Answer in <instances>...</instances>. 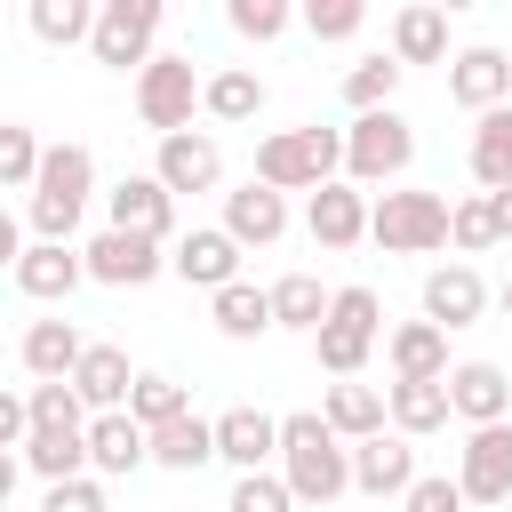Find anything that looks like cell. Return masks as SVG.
I'll list each match as a JSON object with an SVG mask.
<instances>
[{"label":"cell","instance_id":"23","mask_svg":"<svg viewBox=\"0 0 512 512\" xmlns=\"http://www.w3.org/2000/svg\"><path fill=\"white\" fill-rule=\"evenodd\" d=\"M152 456H160L168 472H200V464L216 456V424H200V416L184 408V416H168V424H152Z\"/></svg>","mask_w":512,"mask_h":512},{"label":"cell","instance_id":"43","mask_svg":"<svg viewBox=\"0 0 512 512\" xmlns=\"http://www.w3.org/2000/svg\"><path fill=\"white\" fill-rule=\"evenodd\" d=\"M360 8H368V0H304V24H312L320 40H344V32L360 24Z\"/></svg>","mask_w":512,"mask_h":512},{"label":"cell","instance_id":"5","mask_svg":"<svg viewBox=\"0 0 512 512\" xmlns=\"http://www.w3.org/2000/svg\"><path fill=\"white\" fill-rule=\"evenodd\" d=\"M448 224H456V208H448L440 192H384V208L368 216V232H376L384 248H440Z\"/></svg>","mask_w":512,"mask_h":512},{"label":"cell","instance_id":"21","mask_svg":"<svg viewBox=\"0 0 512 512\" xmlns=\"http://www.w3.org/2000/svg\"><path fill=\"white\" fill-rule=\"evenodd\" d=\"M168 176H120V192H112V224H128V232H168Z\"/></svg>","mask_w":512,"mask_h":512},{"label":"cell","instance_id":"1","mask_svg":"<svg viewBox=\"0 0 512 512\" xmlns=\"http://www.w3.org/2000/svg\"><path fill=\"white\" fill-rule=\"evenodd\" d=\"M280 448H288V488L296 496H344L352 488V456H344V440H336V424L328 416H288L280 424Z\"/></svg>","mask_w":512,"mask_h":512},{"label":"cell","instance_id":"4","mask_svg":"<svg viewBox=\"0 0 512 512\" xmlns=\"http://www.w3.org/2000/svg\"><path fill=\"white\" fill-rule=\"evenodd\" d=\"M312 344H320V368L352 376V368L368 360V344H376V288H336V304H328V320L312 328Z\"/></svg>","mask_w":512,"mask_h":512},{"label":"cell","instance_id":"16","mask_svg":"<svg viewBox=\"0 0 512 512\" xmlns=\"http://www.w3.org/2000/svg\"><path fill=\"white\" fill-rule=\"evenodd\" d=\"M480 304H488V288H480V272H472V264H440V272L424 280V320H440V328L480 320Z\"/></svg>","mask_w":512,"mask_h":512},{"label":"cell","instance_id":"38","mask_svg":"<svg viewBox=\"0 0 512 512\" xmlns=\"http://www.w3.org/2000/svg\"><path fill=\"white\" fill-rule=\"evenodd\" d=\"M128 408H136L144 424H168V416H184V392H176V376H136Z\"/></svg>","mask_w":512,"mask_h":512},{"label":"cell","instance_id":"44","mask_svg":"<svg viewBox=\"0 0 512 512\" xmlns=\"http://www.w3.org/2000/svg\"><path fill=\"white\" fill-rule=\"evenodd\" d=\"M408 512H464V480H408Z\"/></svg>","mask_w":512,"mask_h":512},{"label":"cell","instance_id":"39","mask_svg":"<svg viewBox=\"0 0 512 512\" xmlns=\"http://www.w3.org/2000/svg\"><path fill=\"white\" fill-rule=\"evenodd\" d=\"M40 160H48V152L32 144V128H0V176H8V184H32Z\"/></svg>","mask_w":512,"mask_h":512},{"label":"cell","instance_id":"28","mask_svg":"<svg viewBox=\"0 0 512 512\" xmlns=\"http://www.w3.org/2000/svg\"><path fill=\"white\" fill-rule=\"evenodd\" d=\"M80 336H72V320H32V336H24V368L32 376H72L80 368Z\"/></svg>","mask_w":512,"mask_h":512},{"label":"cell","instance_id":"46","mask_svg":"<svg viewBox=\"0 0 512 512\" xmlns=\"http://www.w3.org/2000/svg\"><path fill=\"white\" fill-rule=\"evenodd\" d=\"M504 312H512V280H504Z\"/></svg>","mask_w":512,"mask_h":512},{"label":"cell","instance_id":"6","mask_svg":"<svg viewBox=\"0 0 512 512\" xmlns=\"http://www.w3.org/2000/svg\"><path fill=\"white\" fill-rule=\"evenodd\" d=\"M408 152H416V136H408V120L384 104V112H360V128L344 136V160H352V176H400L408 168Z\"/></svg>","mask_w":512,"mask_h":512},{"label":"cell","instance_id":"11","mask_svg":"<svg viewBox=\"0 0 512 512\" xmlns=\"http://www.w3.org/2000/svg\"><path fill=\"white\" fill-rule=\"evenodd\" d=\"M88 272H96V280H112V288H144V280L160 272V256H152V232H128V224H112L104 240H88Z\"/></svg>","mask_w":512,"mask_h":512},{"label":"cell","instance_id":"9","mask_svg":"<svg viewBox=\"0 0 512 512\" xmlns=\"http://www.w3.org/2000/svg\"><path fill=\"white\" fill-rule=\"evenodd\" d=\"M456 480H464V496H480V504L512 496V424H504V416L464 440V472H456Z\"/></svg>","mask_w":512,"mask_h":512},{"label":"cell","instance_id":"29","mask_svg":"<svg viewBox=\"0 0 512 512\" xmlns=\"http://www.w3.org/2000/svg\"><path fill=\"white\" fill-rule=\"evenodd\" d=\"M280 312H272V288H248V280H224L216 288V328L224 336H256V328H272Z\"/></svg>","mask_w":512,"mask_h":512},{"label":"cell","instance_id":"19","mask_svg":"<svg viewBox=\"0 0 512 512\" xmlns=\"http://www.w3.org/2000/svg\"><path fill=\"white\" fill-rule=\"evenodd\" d=\"M448 400H456V416L496 424V416H504V400H512V384H504V368H496V360H464V368L448 376Z\"/></svg>","mask_w":512,"mask_h":512},{"label":"cell","instance_id":"31","mask_svg":"<svg viewBox=\"0 0 512 512\" xmlns=\"http://www.w3.org/2000/svg\"><path fill=\"white\" fill-rule=\"evenodd\" d=\"M320 416H328L336 432H352V440H368V432H384V392H376V384H336Z\"/></svg>","mask_w":512,"mask_h":512},{"label":"cell","instance_id":"41","mask_svg":"<svg viewBox=\"0 0 512 512\" xmlns=\"http://www.w3.org/2000/svg\"><path fill=\"white\" fill-rule=\"evenodd\" d=\"M40 512H104V488L80 480V472H64V480H48V504Z\"/></svg>","mask_w":512,"mask_h":512},{"label":"cell","instance_id":"18","mask_svg":"<svg viewBox=\"0 0 512 512\" xmlns=\"http://www.w3.org/2000/svg\"><path fill=\"white\" fill-rule=\"evenodd\" d=\"M272 448H280V424H272L264 408H224V416H216V456H232L240 472H256Z\"/></svg>","mask_w":512,"mask_h":512},{"label":"cell","instance_id":"45","mask_svg":"<svg viewBox=\"0 0 512 512\" xmlns=\"http://www.w3.org/2000/svg\"><path fill=\"white\" fill-rule=\"evenodd\" d=\"M496 224H504V240H512V184H496Z\"/></svg>","mask_w":512,"mask_h":512},{"label":"cell","instance_id":"7","mask_svg":"<svg viewBox=\"0 0 512 512\" xmlns=\"http://www.w3.org/2000/svg\"><path fill=\"white\" fill-rule=\"evenodd\" d=\"M192 56H152L144 64V80H136V112L160 128V136H176L184 120H192Z\"/></svg>","mask_w":512,"mask_h":512},{"label":"cell","instance_id":"24","mask_svg":"<svg viewBox=\"0 0 512 512\" xmlns=\"http://www.w3.org/2000/svg\"><path fill=\"white\" fill-rule=\"evenodd\" d=\"M24 464H32L40 480H64V472H80V464H88V424H32V440H24Z\"/></svg>","mask_w":512,"mask_h":512},{"label":"cell","instance_id":"17","mask_svg":"<svg viewBox=\"0 0 512 512\" xmlns=\"http://www.w3.org/2000/svg\"><path fill=\"white\" fill-rule=\"evenodd\" d=\"M280 224H288V200H280V184H264V176L224 200V232H240V240H256V248L280 240Z\"/></svg>","mask_w":512,"mask_h":512},{"label":"cell","instance_id":"15","mask_svg":"<svg viewBox=\"0 0 512 512\" xmlns=\"http://www.w3.org/2000/svg\"><path fill=\"white\" fill-rule=\"evenodd\" d=\"M240 232H184L176 240V272L184 280H200V288H224V280H240Z\"/></svg>","mask_w":512,"mask_h":512},{"label":"cell","instance_id":"37","mask_svg":"<svg viewBox=\"0 0 512 512\" xmlns=\"http://www.w3.org/2000/svg\"><path fill=\"white\" fill-rule=\"evenodd\" d=\"M448 240H456V248H488V240H504V224H496V192H488V200H464L456 224H448Z\"/></svg>","mask_w":512,"mask_h":512},{"label":"cell","instance_id":"32","mask_svg":"<svg viewBox=\"0 0 512 512\" xmlns=\"http://www.w3.org/2000/svg\"><path fill=\"white\" fill-rule=\"evenodd\" d=\"M472 176L496 192L512 184V112H480V136H472Z\"/></svg>","mask_w":512,"mask_h":512},{"label":"cell","instance_id":"26","mask_svg":"<svg viewBox=\"0 0 512 512\" xmlns=\"http://www.w3.org/2000/svg\"><path fill=\"white\" fill-rule=\"evenodd\" d=\"M440 48H448V8H440V0L400 8V24H392V56H400V64H432Z\"/></svg>","mask_w":512,"mask_h":512},{"label":"cell","instance_id":"20","mask_svg":"<svg viewBox=\"0 0 512 512\" xmlns=\"http://www.w3.org/2000/svg\"><path fill=\"white\" fill-rule=\"evenodd\" d=\"M352 480L368 488V496H408V480H416V456H408V440H384V432H368L360 440V456H352Z\"/></svg>","mask_w":512,"mask_h":512},{"label":"cell","instance_id":"3","mask_svg":"<svg viewBox=\"0 0 512 512\" xmlns=\"http://www.w3.org/2000/svg\"><path fill=\"white\" fill-rule=\"evenodd\" d=\"M336 160H344V136L336 128H288V136H272L256 152V176L280 184V192H296V184H328Z\"/></svg>","mask_w":512,"mask_h":512},{"label":"cell","instance_id":"35","mask_svg":"<svg viewBox=\"0 0 512 512\" xmlns=\"http://www.w3.org/2000/svg\"><path fill=\"white\" fill-rule=\"evenodd\" d=\"M392 88H400V56H360V72L344 80V96H352L360 112H384Z\"/></svg>","mask_w":512,"mask_h":512},{"label":"cell","instance_id":"2","mask_svg":"<svg viewBox=\"0 0 512 512\" xmlns=\"http://www.w3.org/2000/svg\"><path fill=\"white\" fill-rule=\"evenodd\" d=\"M88 176H96V160H88L80 144H56V152L40 160V176H32V224H40V240H72V232H80Z\"/></svg>","mask_w":512,"mask_h":512},{"label":"cell","instance_id":"14","mask_svg":"<svg viewBox=\"0 0 512 512\" xmlns=\"http://www.w3.org/2000/svg\"><path fill=\"white\" fill-rule=\"evenodd\" d=\"M160 176H168V192H216V176H224V152H216L208 136L176 128V136L160 144Z\"/></svg>","mask_w":512,"mask_h":512},{"label":"cell","instance_id":"42","mask_svg":"<svg viewBox=\"0 0 512 512\" xmlns=\"http://www.w3.org/2000/svg\"><path fill=\"white\" fill-rule=\"evenodd\" d=\"M288 24V0H232V32H248V40H272Z\"/></svg>","mask_w":512,"mask_h":512},{"label":"cell","instance_id":"10","mask_svg":"<svg viewBox=\"0 0 512 512\" xmlns=\"http://www.w3.org/2000/svg\"><path fill=\"white\" fill-rule=\"evenodd\" d=\"M152 456V424L136 416V408H104L96 424H88V464L96 472H136Z\"/></svg>","mask_w":512,"mask_h":512},{"label":"cell","instance_id":"33","mask_svg":"<svg viewBox=\"0 0 512 512\" xmlns=\"http://www.w3.org/2000/svg\"><path fill=\"white\" fill-rule=\"evenodd\" d=\"M328 304H336V296H320V280H312V272H288V280L272 288L280 328H320V320H328Z\"/></svg>","mask_w":512,"mask_h":512},{"label":"cell","instance_id":"40","mask_svg":"<svg viewBox=\"0 0 512 512\" xmlns=\"http://www.w3.org/2000/svg\"><path fill=\"white\" fill-rule=\"evenodd\" d=\"M288 496H296V488H280V480H264V472H240L224 512H288Z\"/></svg>","mask_w":512,"mask_h":512},{"label":"cell","instance_id":"13","mask_svg":"<svg viewBox=\"0 0 512 512\" xmlns=\"http://www.w3.org/2000/svg\"><path fill=\"white\" fill-rule=\"evenodd\" d=\"M448 96L472 104V112H496V104L512 96V56H504V48H464L456 72H448Z\"/></svg>","mask_w":512,"mask_h":512},{"label":"cell","instance_id":"47","mask_svg":"<svg viewBox=\"0 0 512 512\" xmlns=\"http://www.w3.org/2000/svg\"><path fill=\"white\" fill-rule=\"evenodd\" d=\"M440 8H464V0H440Z\"/></svg>","mask_w":512,"mask_h":512},{"label":"cell","instance_id":"30","mask_svg":"<svg viewBox=\"0 0 512 512\" xmlns=\"http://www.w3.org/2000/svg\"><path fill=\"white\" fill-rule=\"evenodd\" d=\"M392 368L400 376H448V328L440 320H416L392 336Z\"/></svg>","mask_w":512,"mask_h":512},{"label":"cell","instance_id":"8","mask_svg":"<svg viewBox=\"0 0 512 512\" xmlns=\"http://www.w3.org/2000/svg\"><path fill=\"white\" fill-rule=\"evenodd\" d=\"M152 32H160V0H104L88 48H96V64H144Z\"/></svg>","mask_w":512,"mask_h":512},{"label":"cell","instance_id":"36","mask_svg":"<svg viewBox=\"0 0 512 512\" xmlns=\"http://www.w3.org/2000/svg\"><path fill=\"white\" fill-rule=\"evenodd\" d=\"M256 104H264V80H256V72H216V80H208V112H216V120H248Z\"/></svg>","mask_w":512,"mask_h":512},{"label":"cell","instance_id":"34","mask_svg":"<svg viewBox=\"0 0 512 512\" xmlns=\"http://www.w3.org/2000/svg\"><path fill=\"white\" fill-rule=\"evenodd\" d=\"M32 32L48 48H72V40L96 32V16H88V0H32Z\"/></svg>","mask_w":512,"mask_h":512},{"label":"cell","instance_id":"25","mask_svg":"<svg viewBox=\"0 0 512 512\" xmlns=\"http://www.w3.org/2000/svg\"><path fill=\"white\" fill-rule=\"evenodd\" d=\"M360 232H368L360 192H352V184H320V192H312V240H320V248H344V240H360Z\"/></svg>","mask_w":512,"mask_h":512},{"label":"cell","instance_id":"12","mask_svg":"<svg viewBox=\"0 0 512 512\" xmlns=\"http://www.w3.org/2000/svg\"><path fill=\"white\" fill-rule=\"evenodd\" d=\"M80 272H88V248L72 256L64 240H40V248H24V256H16V288H24V296H40V304L72 296V288H80Z\"/></svg>","mask_w":512,"mask_h":512},{"label":"cell","instance_id":"22","mask_svg":"<svg viewBox=\"0 0 512 512\" xmlns=\"http://www.w3.org/2000/svg\"><path fill=\"white\" fill-rule=\"evenodd\" d=\"M72 384H80V400H88V408H120V400L136 392L128 352H112V344H88V352H80V368H72Z\"/></svg>","mask_w":512,"mask_h":512},{"label":"cell","instance_id":"27","mask_svg":"<svg viewBox=\"0 0 512 512\" xmlns=\"http://www.w3.org/2000/svg\"><path fill=\"white\" fill-rule=\"evenodd\" d=\"M448 376H400V392H392V424L400 432H432V424H448Z\"/></svg>","mask_w":512,"mask_h":512}]
</instances>
